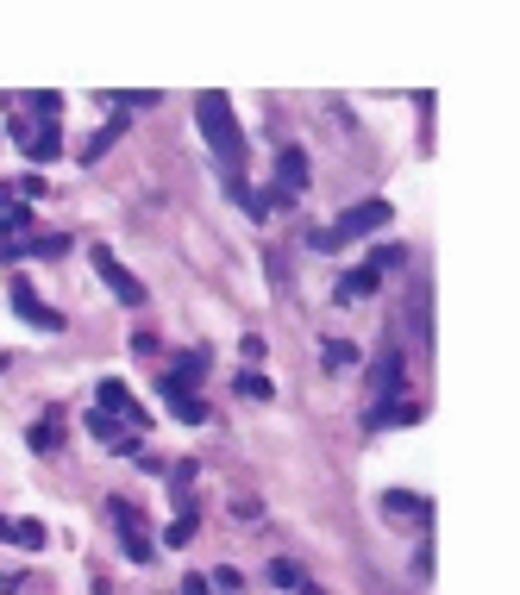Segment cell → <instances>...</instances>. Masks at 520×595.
<instances>
[{
  "label": "cell",
  "mask_w": 520,
  "mask_h": 595,
  "mask_svg": "<svg viewBox=\"0 0 520 595\" xmlns=\"http://www.w3.org/2000/svg\"><path fill=\"white\" fill-rule=\"evenodd\" d=\"M94 395H101V408H94V414H107V420H126V433H138V426H145V408L132 401V389L120 383V376H107V383L94 389Z\"/></svg>",
  "instance_id": "obj_3"
},
{
  "label": "cell",
  "mask_w": 520,
  "mask_h": 595,
  "mask_svg": "<svg viewBox=\"0 0 520 595\" xmlns=\"http://www.w3.org/2000/svg\"><path fill=\"white\" fill-rule=\"evenodd\" d=\"M7 295H13V314H19V320H32V326H44V332H63V314L38 301V289H32V282H13Z\"/></svg>",
  "instance_id": "obj_5"
},
{
  "label": "cell",
  "mask_w": 520,
  "mask_h": 595,
  "mask_svg": "<svg viewBox=\"0 0 520 595\" xmlns=\"http://www.w3.org/2000/svg\"><path fill=\"white\" fill-rule=\"evenodd\" d=\"M107 514H113V520H120V533H126V558H138V564H145V558H151V533H145V520H138V508H126V502H113Z\"/></svg>",
  "instance_id": "obj_6"
},
{
  "label": "cell",
  "mask_w": 520,
  "mask_h": 595,
  "mask_svg": "<svg viewBox=\"0 0 520 595\" xmlns=\"http://www.w3.org/2000/svg\"><path fill=\"white\" fill-rule=\"evenodd\" d=\"M0 539H19V545H44L38 520H0Z\"/></svg>",
  "instance_id": "obj_11"
},
{
  "label": "cell",
  "mask_w": 520,
  "mask_h": 595,
  "mask_svg": "<svg viewBox=\"0 0 520 595\" xmlns=\"http://www.w3.org/2000/svg\"><path fill=\"white\" fill-rule=\"evenodd\" d=\"M364 295H376V270H351L339 282V301H364Z\"/></svg>",
  "instance_id": "obj_10"
},
{
  "label": "cell",
  "mask_w": 520,
  "mask_h": 595,
  "mask_svg": "<svg viewBox=\"0 0 520 595\" xmlns=\"http://www.w3.org/2000/svg\"><path fill=\"white\" fill-rule=\"evenodd\" d=\"M389 220H395L389 201H358V207H345L333 220V232H320V251H339V245H351V238H364V232H383Z\"/></svg>",
  "instance_id": "obj_2"
},
{
  "label": "cell",
  "mask_w": 520,
  "mask_h": 595,
  "mask_svg": "<svg viewBox=\"0 0 520 595\" xmlns=\"http://www.w3.org/2000/svg\"><path fill=\"white\" fill-rule=\"evenodd\" d=\"M408 420H420V408L408 401V389L389 395V401H376V408L364 414V426H408Z\"/></svg>",
  "instance_id": "obj_8"
},
{
  "label": "cell",
  "mask_w": 520,
  "mask_h": 595,
  "mask_svg": "<svg viewBox=\"0 0 520 595\" xmlns=\"http://www.w3.org/2000/svg\"><path fill=\"white\" fill-rule=\"evenodd\" d=\"M370 395H376V401L401 395V351H395V345H389V351H383V357L370 364Z\"/></svg>",
  "instance_id": "obj_7"
},
{
  "label": "cell",
  "mask_w": 520,
  "mask_h": 595,
  "mask_svg": "<svg viewBox=\"0 0 520 595\" xmlns=\"http://www.w3.org/2000/svg\"><path fill=\"white\" fill-rule=\"evenodd\" d=\"M295 188H307V151H276V195H295Z\"/></svg>",
  "instance_id": "obj_9"
},
{
  "label": "cell",
  "mask_w": 520,
  "mask_h": 595,
  "mask_svg": "<svg viewBox=\"0 0 520 595\" xmlns=\"http://www.w3.org/2000/svg\"><path fill=\"white\" fill-rule=\"evenodd\" d=\"M239 395H251V401H264V395H270V383H264V376H251V370H245V376H239Z\"/></svg>",
  "instance_id": "obj_15"
},
{
  "label": "cell",
  "mask_w": 520,
  "mask_h": 595,
  "mask_svg": "<svg viewBox=\"0 0 520 595\" xmlns=\"http://www.w3.org/2000/svg\"><path fill=\"white\" fill-rule=\"evenodd\" d=\"M351 357H358V351H351L345 339H326V364H333V370H345V364H351Z\"/></svg>",
  "instance_id": "obj_14"
},
{
  "label": "cell",
  "mask_w": 520,
  "mask_h": 595,
  "mask_svg": "<svg viewBox=\"0 0 520 595\" xmlns=\"http://www.w3.org/2000/svg\"><path fill=\"white\" fill-rule=\"evenodd\" d=\"M195 119H201V132H207V145H214V157L226 163V170H239V163H245V132H239V113H232L226 94H201V101H195Z\"/></svg>",
  "instance_id": "obj_1"
},
{
  "label": "cell",
  "mask_w": 520,
  "mask_h": 595,
  "mask_svg": "<svg viewBox=\"0 0 520 595\" xmlns=\"http://www.w3.org/2000/svg\"><path fill=\"white\" fill-rule=\"evenodd\" d=\"M270 577H276L282 589H301V570H295L289 558H276V564H270Z\"/></svg>",
  "instance_id": "obj_13"
},
{
  "label": "cell",
  "mask_w": 520,
  "mask_h": 595,
  "mask_svg": "<svg viewBox=\"0 0 520 595\" xmlns=\"http://www.w3.org/2000/svg\"><path fill=\"white\" fill-rule=\"evenodd\" d=\"M94 270H101V282H113V295H120L126 307H138V301H145V282H138L126 264H120V257H113L107 245H94Z\"/></svg>",
  "instance_id": "obj_4"
},
{
  "label": "cell",
  "mask_w": 520,
  "mask_h": 595,
  "mask_svg": "<svg viewBox=\"0 0 520 595\" xmlns=\"http://www.w3.org/2000/svg\"><path fill=\"white\" fill-rule=\"evenodd\" d=\"M26 157H38V163H44V157H57V126H38V132H32V145H26Z\"/></svg>",
  "instance_id": "obj_12"
},
{
  "label": "cell",
  "mask_w": 520,
  "mask_h": 595,
  "mask_svg": "<svg viewBox=\"0 0 520 595\" xmlns=\"http://www.w3.org/2000/svg\"><path fill=\"white\" fill-rule=\"evenodd\" d=\"M182 595H207V577H188V583H182Z\"/></svg>",
  "instance_id": "obj_16"
}]
</instances>
